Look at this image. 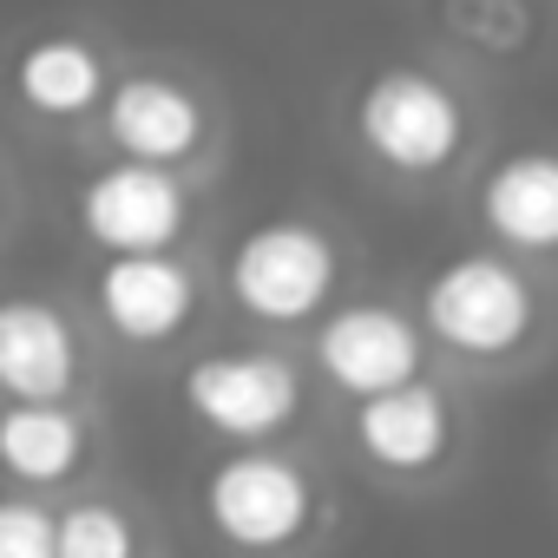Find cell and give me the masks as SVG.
<instances>
[{
	"instance_id": "cell-1",
	"label": "cell",
	"mask_w": 558,
	"mask_h": 558,
	"mask_svg": "<svg viewBox=\"0 0 558 558\" xmlns=\"http://www.w3.org/2000/svg\"><path fill=\"white\" fill-rule=\"evenodd\" d=\"M223 283H230V303L256 323H310L329 310L342 283V256L329 230H316L310 217H263L236 236Z\"/></svg>"
},
{
	"instance_id": "cell-2",
	"label": "cell",
	"mask_w": 558,
	"mask_h": 558,
	"mask_svg": "<svg viewBox=\"0 0 558 558\" xmlns=\"http://www.w3.org/2000/svg\"><path fill=\"white\" fill-rule=\"evenodd\" d=\"M355 138L395 178H434L466 145V106L427 66H381L355 93Z\"/></svg>"
},
{
	"instance_id": "cell-3",
	"label": "cell",
	"mask_w": 558,
	"mask_h": 558,
	"mask_svg": "<svg viewBox=\"0 0 558 558\" xmlns=\"http://www.w3.org/2000/svg\"><path fill=\"white\" fill-rule=\"evenodd\" d=\"M421 323L434 342L473 362H499L532 342L538 329V296L506 256H453L427 276L421 290Z\"/></svg>"
},
{
	"instance_id": "cell-4",
	"label": "cell",
	"mask_w": 558,
	"mask_h": 558,
	"mask_svg": "<svg viewBox=\"0 0 558 558\" xmlns=\"http://www.w3.org/2000/svg\"><path fill=\"white\" fill-rule=\"evenodd\" d=\"M310 512H316L310 473L283 453H230L204 480V519L217 525V538L250 551H276L303 538Z\"/></svg>"
},
{
	"instance_id": "cell-5",
	"label": "cell",
	"mask_w": 558,
	"mask_h": 558,
	"mask_svg": "<svg viewBox=\"0 0 558 558\" xmlns=\"http://www.w3.org/2000/svg\"><path fill=\"white\" fill-rule=\"evenodd\" d=\"M191 421L223 440H269L303 414V375L290 355H204L178 381Z\"/></svg>"
},
{
	"instance_id": "cell-6",
	"label": "cell",
	"mask_w": 558,
	"mask_h": 558,
	"mask_svg": "<svg viewBox=\"0 0 558 558\" xmlns=\"http://www.w3.org/2000/svg\"><path fill=\"white\" fill-rule=\"evenodd\" d=\"M191 223V191L178 184L171 165L125 158L99 165L80 184V230L112 256V250H171Z\"/></svg>"
},
{
	"instance_id": "cell-7",
	"label": "cell",
	"mask_w": 558,
	"mask_h": 558,
	"mask_svg": "<svg viewBox=\"0 0 558 558\" xmlns=\"http://www.w3.org/2000/svg\"><path fill=\"white\" fill-rule=\"evenodd\" d=\"M93 310L119 342L158 349L197 316V276L171 250H112L93 276Z\"/></svg>"
},
{
	"instance_id": "cell-8",
	"label": "cell",
	"mask_w": 558,
	"mask_h": 558,
	"mask_svg": "<svg viewBox=\"0 0 558 558\" xmlns=\"http://www.w3.org/2000/svg\"><path fill=\"white\" fill-rule=\"evenodd\" d=\"M421 355H427L421 329L388 303H349V310L323 316V329H316V362L349 395H381L395 381H414Z\"/></svg>"
},
{
	"instance_id": "cell-9",
	"label": "cell",
	"mask_w": 558,
	"mask_h": 558,
	"mask_svg": "<svg viewBox=\"0 0 558 558\" xmlns=\"http://www.w3.org/2000/svg\"><path fill=\"white\" fill-rule=\"evenodd\" d=\"M80 388V336L53 303H0V395L8 401H66Z\"/></svg>"
},
{
	"instance_id": "cell-10",
	"label": "cell",
	"mask_w": 558,
	"mask_h": 558,
	"mask_svg": "<svg viewBox=\"0 0 558 558\" xmlns=\"http://www.w3.org/2000/svg\"><path fill=\"white\" fill-rule=\"evenodd\" d=\"M355 447L375 466H388V473H427L453 447V414H447L440 388H427L414 375V381H395L381 395H362V408H355Z\"/></svg>"
},
{
	"instance_id": "cell-11",
	"label": "cell",
	"mask_w": 558,
	"mask_h": 558,
	"mask_svg": "<svg viewBox=\"0 0 558 558\" xmlns=\"http://www.w3.org/2000/svg\"><path fill=\"white\" fill-rule=\"evenodd\" d=\"M106 138L125 158L184 165L204 145V106H197V93H184L165 73H132L106 93Z\"/></svg>"
},
{
	"instance_id": "cell-12",
	"label": "cell",
	"mask_w": 558,
	"mask_h": 558,
	"mask_svg": "<svg viewBox=\"0 0 558 558\" xmlns=\"http://www.w3.org/2000/svg\"><path fill=\"white\" fill-rule=\"evenodd\" d=\"M480 223L519 256L558 250V151H512V158H499L480 178Z\"/></svg>"
},
{
	"instance_id": "cell-13",
	"label": "cell",
	"mask_w": 558,
	"mask_h": 558,
	"mask_svg": "<svg viewBox=\"0 0 558 558\" xmlns=\"http://www.w3.org/2000/svg\"><path fill=\"white\" fill-rule=\"evenodd\" d=\"M14 93L27 112L40 119H80L93 112L112 86H106V60L99 47H86L80 34H47L14 60Z\"/></svg>"
},
{
	"instance_id": "cell-14",
	"label": "cell",
	"mask_w": 558,
	"mask_h": 558,
	"mask_svg": "<svg viewBox=\"0 0 558 558\" xmlns=\"http://www.w3.org/2000/svg\"><path fill=\"white\" fill-rule=\"evenodd\" d=\"M86 460V421L66 401H14L0 408V473L21 486H60Z\"/></svg>"
},
{
	"instance_id": "cell-15",
	"label": "cell",
	"mask_w": 558,
	"mask_h": 558,
	"mask_svg": "<svg viewBox=\"0 0 558 558\" xmlns=\"http://www.w3.org/2000/svg\"><path fill=\"white\" fill-rule=\"evenodd\" d=\"M447 27L480 53H519L532 34L525 0H447Z\"/></svg>"
},
{
	"instance_id": "cell-16",
	"label": "cell",
	"mask_w": 558,
	"mask_h": 558,
	"mask_svg": "<svg viewBox=\"0 0 558 558\" xmlns=\"http://www.w3.org/2000/svg\"><path fill=\"white\" fill-rule=\"evenodd\" d=\"M132 545H138V532L112 506H66L60 512V558H125Z\"/></svg>"
},
{
	"instance_id": "cell-17",
	"label": "cell",
	"mask_w": 558,
	"mask_h": 558,
	"mask_svg": "<svg viewBox=\"0 0 558 558\" xmlns=\"http://www.w3.org/2000/svg\"><path fill=\"white\" fill-rule=\"evenodd\" d=\"M0 558H60V512L40 499H0Z\"/></svg>"
}]
</instances>
